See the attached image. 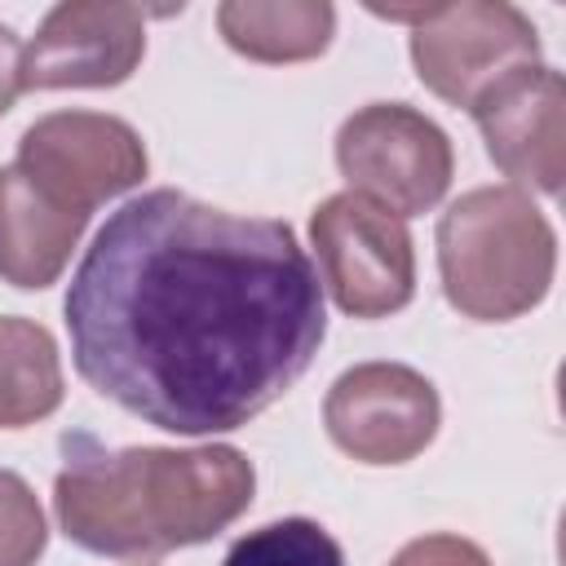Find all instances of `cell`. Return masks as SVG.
<instances>
[{"label": "cell", "mask_w": 566, "mask_h": 566, "mask_svg": "<svg viewBox=\"0 0 566 566\" xmlns=\"http://www.w3.org/2000/svg\"><path fill=\"white\" fill-rule=\"evenodd\" d=\"M88 212L44 195L18 164L0 168V279L13 287H49L66 270Z\"/></svg>", "instance_id": "cell-11"}, {"label": "cell", "mask_w": 566, "mask_h": 566, "mask_svg": "<svg viewBox=\"0 0 566 566\" xmlns=\"http://www.w3.org/2000/svg\"><path fill=\"white\" fill-rule=\"evenodd\" d=\"M75 371L168 433H226L314 363L323 283L287 221L239 217L186 190H146L106 217L66 301Z\"/></svg>", "instance_id": "cell-1"}, {"label": "cell", "mask_w": 566, "mask_h": 566, "mask_svg": "<svg viewBox=\"0 0 566 566\" xmlns=\"http://www.w3.org/2000/svg\"><path fill=\"white\" fill-rule=\"evenodd\" d=\"M62 407L53 336L31 318H0V429H27Z\"/></svg>", "instance_id": "cell-13"}, {"label": "cell", "mask_w": 566, "mask_h": 566, "mask_svg": "<svg viewBox=\"0 0 566 566\" xmlns=\"http://www.w3.org/2000/svg\"><path fill=\"white\" fill-rule=\"evenodd\" d=\"M18 168L57 203L93 212L97 203L133 190L150 159L133 124L97 111H53L18 142Z\"/></svg>", "instance_id": "cell-7"}, {"label": "cell", "mask_w": 566, "mask_h": 566, "mask_svg": "<svg viewBox=\"0 0 566 566\" xmlns=\"http://www.w3.org/2000/svg\"><path fill=\"white\" fill-rule=\"evenodd\" d=\"M486 155L504 177L557 195L566 177V80L553 66H522L473 106Z\"/></svg>", "instance_id": "cell-10"}, {"label": "cell", "mask_w": 566, "mask_h": 566, "mask_svg": "<svg viewBox=\"0 0 566 566\" xmlns=\"http://www.w3.org/2000/svg\"><path fill=\"white\" fill-rule=\"evenodd\" d=\"M146 53V13L124 0H62L22 49V88H111Z\"/></svg>", "instance_id": "cell-9"}, {"label": "cell", "mask_w": 566, "mask_h": 566, "mask_svg": "<svg viewBox=\"0 0 566 566\" xmlns=\"http://www.w3.org/2000/svg\"><path fill=\"white\" fill-rule=\"evenodd\" d=\"M53 509L66 539L102 557H164L221 535L252 504V460L239 447H119L62 438Z\"/></svg>", "instance_id": "cell-2"}, {"label": "cell", "mask_w": 566, "mask_h": 566, "mask_svg": "<svg viewBox=\"0 0 566 566\" xmlns=\"http://www.w3.org/2000/svg\"><path fill=\"white\" fill-rule=\"evenodd\" d=\"M221 566H345V553L318 522L283 517L234 539Z\"/></svg>", "instance_id": "cell-14"}, {"label": "cell", "mask_w": 566, "mask_h": 566, "mask_svg": "<svg viewBox=\"0 0 566 566\" xmlns=\"http://www.w3.org/2000/svg\"><path fill=\"white\" fill-rule=\"evenodd\" d=\"M389 566H491V557L473 539H460V535H424V539H411Z\"/></svg>", "instance_id": "cell-16"}, {"label": "cell", "mask_w": 566, "mask_h": 566, "mask_svg": "<svg viewBox=\"0 0 566 566\" xmlns=\"http://www.w3.org/2000/svg\"><path fill=\"white\" fill-rule=\"evenodd\" d=\"M411 62L429 93L469 111L504 75L539 66V35L531 18L504 0L433 4L411 31Z\"/></svg>", "instance_id": "cell-6"}, {"label": "cell", "mask_w": 566, "mask_h": 566, "mask_svg": "<svg viewBox=\"0 0 566 566\" xmlns=\"http://www.w3.org/2000/svg\"><path fill=\"white\" fill-rule=\"evenodd\" d=\"M318 270L336 305L354 318H385L416 292V252L398 212L385 203L340 190L310 217Z\"/></svg>", "instance_id": "cell-4"}, {"label": "cell", "mask_w": 566, "mask_h": 566, "mask_svg": "<svg viewBox=\"0 0 566 566\" xmlns=\"http://www.w3.org/2000/svg\"><path fill=\"white\" fill-rule=\"evenodd\" d=\"M336 164L349 190L398 217L429 212L451 186V137L402 102H371L336 133Z\"/></svg>", "instance_id": "cell-5"}, {"label": "cell", "mask_w": 566, "mask_h": 566, "mask_svg": "<svg viewBox=\"0 0 566 566\" xmlns=\"http://www.w3.org/2000/svg\"><path fill=\"white\" fill-rule=\"evenodd\" d=\"M557 234L517 186L460 195L438 221V270L447 301L478 323L535 310L553 283Z\"/></svg>", "instance_id": "cell-3"}, {"label": "cell", "mask_w": 566, "mask_h": 566, "mask_svg": "<svg viewBox=\"0 0 566 566\" xmlns=\"http://www.w3.org/2000/svg\"><path fill=\"white\" fill-rule=\"evenodd\" d=\"M217 27L252 62H305L327 49L336 9L327 0H226Z\"/></svg>", "instance_id": "cell-12"}, {"label": "cell", "mask_w": 566, "mask_h": 566, "mask_svg": "<svg viewBox=\"0 0 566 566\" xmlns=\"http://www.w3.org/2000/svg\"><path fill=\"white\" fill-rule=\"evenodd\" d=\"M438 389L402 363H358L336 376L323 402L332 442L363 464H407L438 433Z\"/></svg>", "instance_id": "cell-8"}, {"label": "cell", "mask_w": 566, "mask_h": 566, "mask_svg": "<svg viewBox=\"0 0 566 566\" xmlns=\"http://www.w3.org/2000/svg\"><path fill=\"white\" fill-rule=\"evenodd\" d=\"M18 93H22V44L0 22V115L18 102Z\"/></svg>", "instance_id": "cell-17"}, {"label": "cell", "mask_w": 566, "mask_h": 566, "mask_svg": "<svg viewBox=\"0 0 566 566\" xmlns=\"http://www.w3.org/2000/svg\"><path fill=\"white\" fill-rule=\"evenodd\" d=\"M44 539H49V526L35 491L18 473L0 469V566H35L44 553Z\"/></svg>", "instance_id": "cell-15"}]
</instances>
